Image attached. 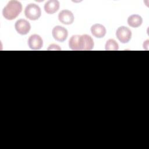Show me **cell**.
<instances>
[{
    "mask_svg": "<svg viewBox=\"0 0 149 149\" xmlns=\"http://www.w3.org/2000/svg\"><path fill=\"white\" fill-rule=\"evenodd\" d=\"M105 49L106 51H117L119 49V45L115 40L109 39L106 42Z\"/></svg>",
    "mask_w": 149,
    "mask_h": 149,
    "instance_id": "obj_12",
    "label": "cell"
},
{
    "mask_svg": "<svg viewBox=\"0 0 149 149\" xmlns=\"http://www.w3.org/2000/svg\"><path fill=\"white\" fill-rule=\"evenodd\" d=\"M59 20L63 24L69 25L74 22V15L73 13L69 10H62L58 15Z\"/></svg>",
    "mask_w": 149,
    "mask_h": 149,
    "instance_id": "obj_8",
    "label": "cell"
},
{
    "mask_svg": "<svg viewBox=\"0 0 149 149\" xmlns=\"http://www.w3.org/2000/svg\"><path fill=\"white\" fill-rule=\"evenodd\" d=\"M24 14L27 19L36 20L41 16V10L38 5L35 3H29L25 8Z\"/></svg>",
    "mask_w": 149,
    "mask_h": 149,
    "instance_id": "obj_3",
    "label": "cell"
},
{
    "mask_svg": "<svg viewBox=\"0 0 149 149\" xmlns=\"http://www.w3.org/2000/svg\"><path fill=\"white\" fill-rule=\"evenodd\" d=\"M15 27L16 31L19 34L26 35L30 31L31 26L27 20L23 19H20L15 22Z\"/></svg>",
    "mask_w": 149,
    "mask_h": 149,
    "instance_id": "obj_6",
    "label": "cell"
},
{
    "mask_svg": "<svg viewBox=\"0 0 149 149\" xmlns=\"http://www.w3.org/2000/svg\"><path fill=\"white\" fill-rule=\"evenodd\" d=\"M143 23L142 17L139 15H130L127 19V24L132 27H140Z\"/></svg>",
    "mask_w": 149,
    "mask_h": 149,
    "instance_id": "obj_11",
    "label": "cell"
},
{
    "mask_svg": "<svg viewBox=\"0 0 149 149\" xmlns=\"http://www.w3.org/2000/svg\"><path fill=\"white\" fill-rule=\"evenodd\" d=\"M28 45L33 50L40 49L43 45V40L38 34H33L30 36L28 40Z\"/></svg>",
    "mask_w": 149,
    "mask_h": 149,
    "instance_id": "obj_7",
    "label": "cell"
},
{
    "mask_svg": "<svg viewBox=\"0 0 149 149\" xmlns=\"http://www.w3.org/2000/svg\"><path fill=\"white\" fill-rule=\"evenodd\" d=\"M94 41L89 35H73L69 41V48L74 51H90L94 47Z\"/></svg>",
    "mask_w": 149,
    "mask_h": 149,
    "instance_id": "obj_1",
    "label": "cell"
},
{
    "mask_svg": "<svg viewBox=\"0 0 149 149\" xmlns=\"http://www.w3.org/2000/svg\"><path fill=\"white\" fill-rule=\"evenodd\" d=\"M52 35L55 40L59 42H63L68 37V32L65 27L56 26L53 28Z\"/></svg>",
    "mask_w": 149,
    "mask_h": 149,
    "instance_id": "obj_5",
    "label": "cell"
},
{
    "mask_svg": "<svg viewBox=\"0 0 149 149\" xmlns=\"http://www.w3.org/2000/svg\"><path fill=\"white\" fill-rule=\"evenodd\" d=\"M22 10V3L15 0L10 1L2 10V15L5 19L12 20L16 18Z\"/></svg>",
    "mask_w": 149,
    "mask_h": 149,
    "instance_id": "obj_2",
    "label": "cell"
},
{
    "mask_svg": "<svg viewBox=\"0 0 149 149\" xmlns=\"http://www.w3.org/2000/svg\"><path fill=\"white\" fill-rule=\"evenodd\" d=\"M116 36L120 42L125 44L130 40L132 31L127 27L120 26L116 30Z\"/></svg>",
    "mask_w": 149,
    "mask_h": 149,
    "instance_id": "obj_4",
    "label": "cell"
},
{
    "mask_svg": "<svg viewBox=\"0 0 149 149\" xmlns=\"http://www.w3.org/2000/svg\"><path fill=\"white\" fill-rule=\"evenodd\" d=\"M91 32L95 37L101 38L105 36L106 34V29L102 24L97 23L91 26Z\"/></svg>",
    "mask_w": 149,
    "mask_h": 149,
    "instance_id": "obj_10",
    "label": "cell"
},
{
    "mask_svg": "<svg viewBox=\"0 0 149 149\" xmlns=\"http://www.w3.org/2000/svg\"><path fill=\"white\" fill-rule=\"evenodd\" d=\"M44 10L48 14L56 13L59 8V2L57 0H49L44 5Z\"/></svg>",
    "mask_w": 149,
    "mask_h": 149,
    "instance_id": "obj_9",
    "label": "cell"
},
{
    "mask_svg": "<svg viewBox=\"0 0 149 149\" xmlns=\"http://www.w3.org/2000/svg\"><path fill=\"white\" fill-rule=\"evenodd\" d=\"M61 48L58 45L56 44H51L49 46L48 50H61Z\"/></svg>",
    "mask_w": 149,
    "mask_h": 149,
    "instance_id": "obj_13",
    "label": "cell"
}]
</instances>
